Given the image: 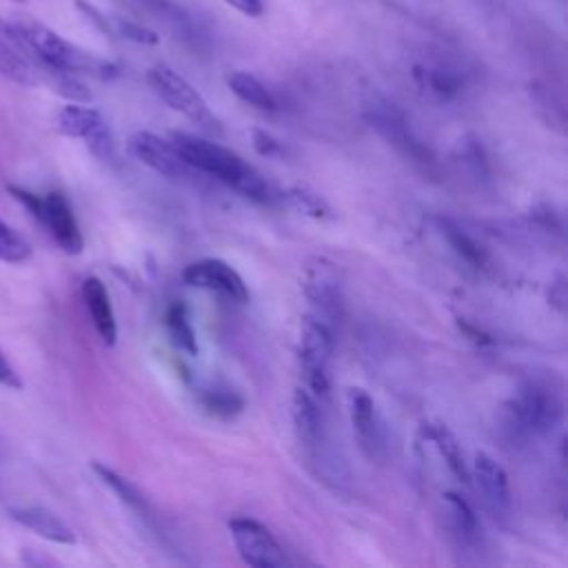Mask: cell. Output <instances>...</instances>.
Wrapping results in <instances>:
<instances>
[{
	"instance_id": "1",
	"label": "cell",
	"mask_w": 568,
	"mask_h": 568,
	"mask_svg": "<svg viewBox=\"0 0 568 568\" xmlns=\"http://www.w3.org/2000/svg\"><path fill=\"white\" fill-rule=\"evenodd\" d=\"M171 142L197 173L215 178L253 202H271L273 191L268 182L231 149L184 131H173Z\"/></svg>"
},
{
	"instance_id": "2",
	"label": "cell",
	"mask_w": 568,
	"mask_h": 568,
	"mask_svg": "<svg viewBox=\"0 0 568 568\" xmlns=\"http://www.w3.org/2000/svg\"><path fill=\"white\" fill-rule=\"evenodd\" d=\"M13 33L22 40L29 53L51 71H67V73H89L102 80L118 75V67L109 60L95 58L93 53L71 44L47 24L36 22L31 18H20L9 22Z\"/></svg>"
},
{
	"instance_id": "3",
	"label": "cell",
	"mask_w": 568,
	"mask_h": 568,
	"mask_svg": "<svg viewBox=\"0 0 568 568\" xmlns=\"http://www.w3.org/2000/svg\"><path fill=\"white\" fill-rule=\"evenodd\" d=\"M508 426L519 435H548L564 415L561 395L544 379H528L506 404Z\"/></svg>"
},
{
	"instance_id": "4",
	"label": "cell",
	"mask_w": 568,
	"mask_h": 568,
	"mask_svg": "<svg viewBox=\"0 0 568 568\" xmlns=\"http://www.w3.org/2000/svg\"><path fill=\"white\" fill-rule=\"evenodd\" d=\"M146 82L173 111L182 113L200 131L209 135H222L224 129L220 118L209 109L204 98L178 71H173L166 64H153L146 71Z\"/></svg>"
},
{
	"instance_id": "5",
	"label": "cell",
	"mask_w": 568,
	"mask_h": 568,
	"mask_svg": "<svg viewBox=\"0 0 568 568\" xmlns=\"http://www.w3.org/2000/svg\"><path fill=\"white\" fill-rule=\"evenodd\" d=\"M9 193L24 204V209L31 211V215L36 220H40L49 233L53 235V240L58 242V246L64 253L78 255L84 248V237L82 231L78 226V220L67 202V197L60 191H49L47 195H36L31 191H24L20 186H7Z\"/></svg>"
},
{
	"instance_id": "6",
	"label": "cell",
	"mask_w": 568,
	"mask_h": 568,
	"mask_svg": "<svg viewBox=\"0 0 568 568\" xmlns=\"http://www.w3.org/2000/svg\"><path fill=\"white\" fill-rule=\"evenodd\" d=\"M364 118L366 122L388 142L393 144L404 158H408L410 162L428 169L433 166V155L426 149V144H422V140L413 133L410 122L406 120L404 111L384 100V98H373L366 102L364 106Z\"/></svg>"
},
{
	"instance_id": "7",
	"label": "cell",
	"mask_w": 568,
	"mask_h": 568,
	"mask_svg": "<svg viewBox=\"0 0 568 568\" xmlns=\"http://www.w3.org/2000/svg\"><path fill=\"white\" fill-rule=\"evenodd\" d=\"M331 326L315 315H306L300 324V364L308 388L320 397H326L331 388Z\"/></svg>"
},
{
	"instance_id": "8",
	"label": "cell",
	"mask_w": 568,
	"mask_h": 568,
	"mask_svg": "<svg viewBox=\"0 0 568 568\" xmlns=\"http://www.w3.org/2000/svg\"><path fill=\"white\" fill-rule=\"evenodd\" d=\"M229 530L244 564L253 568H282L288 564L275 535L257 519L235 517L229 521Z\"/></svg>"
},
{
	"instance_id": "9",
	"label": "cell",
	"mask_w": 568,
	"mask_h": 568,
	"mask_svg": "<svg viewBox=\"0 0 568 568\" xmlns=\"http://www.w3.org/2000/svg\"><path fill=\"white\" fill-rule=\"evenodd\" d=\"M126 151L155 173L171 180H193L197 171L180 155L171 140H164L151 131H138L126 140Z\"/></svg>"
},
{
	"instance_id": "10",
	"label": "cell",
	"mask_w": 568,
	"mask_h": 568,
	"mask_svg": "<svg viewBox=\"0 0 568 568\" xmlns=\"http://www.w3.org/2000/svg\"><path fill=\"white\" fill-rule=\"evenodd\" d=\"M304 293L313 306L315 317H320L324 324H335L342 317V286L335 266L317 257L313 264H308L304 275Z\"/></svg>"
},
{
	"instance_id": "11",
	"label": "cell",
	"mask_w": 568,
	"mask_h": 568,
	"mask_svg": "<svg viewBox=\"0 0 568 568\" xmlns=\"http://www.w3.org/2000/svg\"><path fill=\"white\" fill-rule=\"evenodd\" d=\"M182 280L189 286H197V288H206V291H215L233 302H248V288L242 280V275L226 262L209 257V260H200L189 264L182 271Z\"/></svg>"
},
{
	"instance_id": "12",
	"label": "cell",
	"mask_w": 568,
	"mask_h": 568,
	"mask_svg": "<svg viewBox=\"0 0 568 568\" xmlns=\"http://www.w3.org/2000/svg\"><path fill=\"white\" fill-rule=\"evenodd\" d=\"M0 73L20 84L47 82L51 69L42 67L7 22H0Z\"/></svg>"
},
{
	"instance_id": "13",
	"label": "cell",
	"mask_w": 568,
	"mask_h": 568,
	"mask_svg": "<svg viewBox=\"0 0 568 568\" xmlns=\"http://www.w3.org/2000/svg\"><path fill=\"white\" fill-rule=\"evenodd\" d=\"M348 415H351L353 433H355V439H357L362 453L368 459H379L384 455L382 422H379L375 404L366 390H362V388L348 390Z\"/></svg>"
},
{
	"instance_id": "14",
	"label": "cell",
	"mask_w": 568,
	"mask_h": 568,
	"mask_svg": "<svg viewBox=\"0 0 568 568\" xmlns=\"http://www.w3.org/2000/svg\"><path fill=\"white\" fill-rule=\"evenodd\" d=\"M470 475H473V479L477 484V490L481 493L486 506L495 515L506 517L510 513L513 497H510L508 475L501 468V464H497V459H493L488 453H475Z\"/></svg>"
},
{
	"instance_id": "15",
	"label": "cell",
	"mask_w": 568,
	"mask_h": 568,
	"mask_svg": "<svg viewBox=\"0 0 568 568\" xmlns=\"http://www.w3.org/2000/svg\"><path fill=\"white\" fill-rule=\"evenodd\" d=\"M291 415H293V430L300 448L306 453V457L315 459L322 446V410L317 399L308 390L295 388L293 402H291Z\"/></svg>"
},
{
	"instance_id": "16",
	"label": "cell",
	"mask_w": 568,
	"mask_h": 568,
	"mask_svg": "<svg viewBox=\"0 0 568 568\" xmlns=\"http://www.w3.org/2000/svg\"><path fill=\"white\" fill-rule=\"evenodd\" d=\"M9 515L13 521L20 526L33 530L36 535L53 541V544H75V532L73 528L60 519L55 513L42 506H13L9 508Z\"/></svg>"
},
{
	"instance_id": "17",
	"label": "cell",
	"mask_w": 568,
	"mask_h": 568,
	"mask_svg": "<svg viewBox=\"0 0 568 568\" xmlns=\"http://www.w3.org/2000/svg\"><path fill=\"white\" fill-rule=\"evenodd\" d=\"M82 300H84V306L91 315V322H93L100 339L106 346H113L115 339H118V324H115V315H113V308H111L109 291L102 284V280L87 277L82 282Z\"/></svg>"
},
{
	"instance_id": "18",
	"label": "cell",
	"mask_w": 568,
	"mask_h": 568,
	"mask_svg": "<svg viewBox=\"0 0 568 568\" xmlns=\"http://www.w3.org/2000/svg\"><path fill=\"white\" fill-rule=\"evenodd\" d=\"M91 468H93V473L102 479V484L109 486V488L118 495V499H120L124 506H129L146 526H153V524H155V517H153V513H151V506H149L146 497L138 490V486H133L126 477L118 475L113 468H109V466H104V464H100V462H93Z\"/></svg>"
},
{
	"instance_id": "19",
	"label": "cell",
	"mask_w": 568,
	"mask_h": 568,
	"mask_svg": "<svg viewBox=\"0 0 568 568\" xmlns=\"http://www.w3.org/2000/svg\"><path fill=\"white\" fill-rule=\"evenodd\" d=\"M102 124H106V122L98 109L82 106L75 102L62 106L55 115V129L62 135L80 138V140H87L89 135H93Z\"/></svg>"
},
{
	"instance_id": "20",
	"label": "cell",
	"mask_w": 568,
	"mask_h": 568,
	"mask_svg": "<svg viewBox=\"0 0 568 568\" xmlns=\"http://www.w3.org/2000/svg\"><path fill=\"white\" fill-rule=\"evenodd\" d=\"M424 435L437 446V450H439V455L444 457V462H446V466L450 468V473H453L462 484H470V470H468V466L464 464L462 448H459L455 435L446 428V424H442V422L426 424V426H424Z\"/></svg>"
},
{
	"instance_id": "21",
	"label": "cell",
	"mask_w": 568,
	"mask_h": 568,
	"mask_svg": "<svg viewBox=\"0 0 568 568\" xmlns=\"http://www.w3.org/2000/svg\"><path fill=\"white\" fill-rule=\"evenodd\" d=\"M448 515H450V528L453 535L459 539V544L464 546H475L481 532L479 519L475 515V510L470 508V504L466 499H462L457 493H446L444 495Z\"/></svg>"
},
{
	"instance_id": "22",
	"label": "cell",
	"mask_w": 568,
	"mask_h": 568,
	"mask_svg": "<svg viewBox=\"0 0 568 568\" xmlns=\"http://www.w3.org/2000/svg\"><path fill=\"white\" fill-rule=\"evenodd\" d=\"M226 84L242 102H246L260 111H268V113L277 111V100L253 73L233 71L226 75Z\"/></svg>"
},
{
	"instance_id": "23",
	"label": "cell",
	"mask_w": 568,
	"mask_h": 568,
	"mask_svg": "<svg viewBox=\"0 0 568 568\" xmlns=\"http://www.w3.org/2000/svg\"><path fill=\"white\" fill-rule=\"evenodd\" d=\"M413 75H415L417 84L424 91L433 93L439 100L455 98L464 87L462 75L455 73L453 69H446V67H422V64H417L413 69Z\"/></svg>"
},
{
	"instance_id": "24",
	"label": "cell",
	"mask_w": 568,
	"mask_h": 568,
	"mask_svg": "<svg viewBox=\"0 0 568 568\" xmlns=\"http://www.w3.org/2000/svg\"><path fill=\"white\" fill-rule=\"evenodd\" d=\"M437 224H439L442 235H444L446 242L450 244V248H453L466 264H470L473 268H486L488 255H486L484 246L475 242V237H470L459 224H455V222L448 220V217H439Z\"/></svg>"
},
{
	"instance_id": "25",
	"label": "cell",
	"mask_w": 568,
	"mask_h": 568,
	"mask_svg": "<svg viewBox=\"0 0 568 568\" xmlns=\"http://www.w3.org/2000/svg\"><path fill=\"white\" fill-rule=\"evenodd\" d=\"M166 333L171 344L182 351L184 355H197V339H195V331L191 326L189 320V311L182 302H173L166 308Z\"/></svg>"
},
{
	"instance_id": "26",
	"label": "cell",
	"mask_w": 568,
	"mask_h": 568,
	"mask_svg": "<svg viewBox=\"0 0 568 568\" xmlns=\"http://www.w3.org/2000/svg\"><path fill=\"white\" fill-rule=\"evenodd\" d=\"M202 408L217 419H233L244 410V399L231 388H209L200 395Z\"/></svg>"
},
{
	"instance_id": "27",
	"label": "cell",
	"mask_w": 568,
	"mask_h": 568,
	"mask_svg": "<svg viewBox=\"0 0 568 568\" xmlns=\"http://www.w3.org/2000/svg\"><path fill=\"white\" fill-rule=\"evenodd\" d=\"M282 200L291 209H295V211H300V213H304L308 217H315V220L331 217V206L324 202V197L313 193L306 186H291V189L282 191Z\"/></svg>"
},
{
	"instance_id": "28",
	"label": "cell",
	"mask_w": 568,
	"mask_h": 568,
	"mask_svg": "<svg viewBox=\"0 0 568 568\" xmlns=\"http://www.w3.org/2000/svg\"><path fill=\"white\" fill-rule=\"evenodd\" d=\"M29 255H31L29 242L0 220V260L9 264H20L29 260Z\"/></svg>"
},
{
	"instance_id": "29",
	"label": "cell",
	"mask_w": 568,
	"mask_h": 568,
	"mask_svg": "<svg viewBox=\"0 0 568 568\" xmlns=\"http://www.w3.org/2000/svg\"><path fill=\"white\" fill-rule=\"evenodd\" d=\"M111 27H113V33L124 38V40H131V42H138V44H155L158 42V33L149 27H142L129 18H122V16H115L111 18Z\"/></svg>"
},
{
	"instance_id": "30",
	"label": "cell",
	"mask_w": 568,
	"mask_h": 568,
	"mask_svg": "<svg viewBox=\"0 0 568 568\" xmlns=\"http://www.w3.org/2000/svg\"><path fill=\"white\" fill-rule=\"evenodd\" d=\"M73 4H75V9H78L100 33H104V36H109V38H115L109 16H104L100 9H95V7H93L91 2H87V0H73Z\"/></svg>"
},
{
	"instance_id": "31",
	"label": "cell",
	"mask_w": 568,
	"mask_h": 568,
	"mask_svg": "<svg viewBox=\"0 0 568 568\" xmlns=\"http://www.w3.org/2000/svg\"><path fill=\"white\" fill-rule=\"evenodd\" d=\"M251 135H253V146H255V151L260 155H264V158H280V155H284L282 142H277L271 133H266L262 129H253Z\"/></svg>"
},
{
	"instance_id": "32",
	"label": "cell",
	"mask_w": 568,
	"mask_h": 568,
	"mask_svg": "<svg viewBox=\"0 0 568 568\" xmlns=\"http://www.w3.org/2000/svg\"><path fill=\"white\" fill-rule=\"evenodd\" d=\"M548 302L550 306H555L559 313L566 311V302H568V291H566V280L557 277L550 288H548Z\"/></svg>"
},
{
	"instance_id": "33",
	"label": "cell",
	"mask_w": 568,
	"mask_h": 568,
	"mask_svg": "<svg viewBox=\"0 0 568 568\" xmlns=\"http://www.w3.org/2000/svg\"><path fill=\"white\" fill-rule=\"evenodd\" d=\"M224 2H226L229 7H233L235 11L248 16V18H257V16H262V11H264L262 0H224Z\"/></svg>"
},
{
	"instance_id": "34",
	"label": "cell",
	"mask_w": 568,
	"mask_h": 568,
	"mask_svg": "<svg viewBox=\"0 0 568 568\" xmlns=\"http://www.w3.org/2000/svg\"><path fill=\"white\" fill-rule=\"evenodd\" d=\"M0 384L9 386V388H20L22 386L16 368L9 364V359L2 355V351H0Z\"/></svg>"
},
{
	"instance_id": "35",
	"label": "cell",
	"mask_w": 568,
	"mask_h": 568,
	"mask_svg": "<svg viewBox=\"0 0 568 568\" xmlns=\"http://www.w3.org/2000/svg\"><path fill=\"white\" fill-rule=\"evenodd\" d=\"M459 324V328L464 331V335L470 339V342H475V344H479V346H486V344H493V337L488 335V333H484L481 328H477L475 324H468L466 320H459L457 322Z\"/></svg>"
},
{
	"instance_id": "36",
	"label": "cell",
	"mask_w": 568,
	"mask_h": 568,
	"mask_svg": "<svg viewBox=\"0 0 568 568\" xmlns=\"http://www.w3.org/2000/svg\"><path fill=\"white\" fill-rule=\"evenodd\" d=\"M13 2H27V0H13Z\"/></svg>"
}]
</instances>
